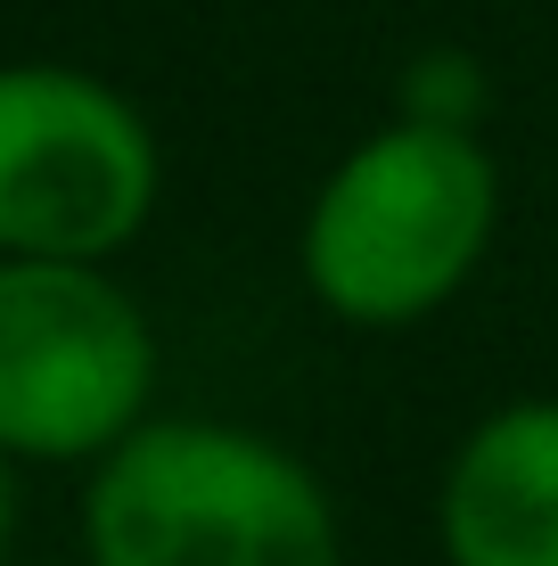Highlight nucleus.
Returning a JSON list of instances; mask_svg holds the SVG:
<instances>
[{
  "instance_id": "f257e3e1",
  "label": "nucleus",
  "mask_w": 558,
  "mask_h": 566,
  "mask_svg": "<svg viewBox=\"0 0 558 566\" xmlns=\"http://www.w3.org/2000/svg\"><path fill=\"white\" fill-rule=\"evenodd\" d=\"M502 230V165L476 132L394 124L361 132L320 172L296 230V271L345 328H419L476 280Z\"/></svg>"
},
{
  "instance_id": "f03ea898",
  "label": "nucleus",
  "mask_w": 558,
  "mask_h": 566,
  "mask_svg": "<svg viewBox=\"0 0 558 566\" xmlns=\"http://www.w3.org/2000/svg\"><path fill=\"white\" fill-rule=\"evenodd\" d=\"M83 566H345V525L280 436L148 419L83 484Z\"/></svg>"
},
{
  "instance_id": "7ed1b4c3",
  "label": "nucleus",
  "mask_w": 558,
  "mask_h": 566,
  "mask_svg": "<svg viewBox=\"0 0 558 566\" xmlns=\"http://www.w3.org/2000/svg\"><path fill=\"white\" fill-rule=\"evenodd\" d=\"M157 328L115 263L0 255V452L99 468L157 411Z\"/></svg>"
},
{
  "instance_id": "20e7f679",
  "label": "nucleus",
  "mask_w": 558,
  "mask_h": 566,
  "mask_svg": "<svg viewBox=\"0 0 558 566\" xmlns=\"http://www.w3.org/2000/svg\"><path fill=\"white\" fill-rule=\"evenodd\" d=\"M157 198L165 148L107 74L0 57V255L115 263Z\"/></svg>"
},
{
  "instance_id": "39448f33",
  "label": "nucleus",
  "mask_w": 558,
  "mask_h": 566,
  "mask_svg": "<svg viewBox=\"0 0 558 566\" xmlns=\"http://www.w3.org/2000/svg\"><path fill=\"white\" fill-rule=\"evenodd\" d=\"M435 542L444 566H558V395L502 402L452 443Z\"/></svg>"
},
{
  "instance_id": "423d86ee",
  "label": "nucleus",
  "mask_w": 558,
  "mask_h": 566,
  "mask_svg": "<svg viewBox=\"0 0 558 566\" xmlns=\"http://www.w3.org/2000/svg\"><path fill=\"white\" fill-rule=\"evenodd\" d=\"M402 115L411 124H452V132H476L485 124V99H493V83H485V66H476L468 50H419L411 66H402Z\"/></svg>"
},
{
  "instance_id": "0eeeda50",
  "label": "nucleus",
  "mask_w": 558,
  "mask_h": 566,
  "mask_svg": "<svg viewBox=\"0 0 558 566\" xmlns=\"http://www.w3.org/2000/svg\"><path fill=\"white\" fill-rule=\"evenodd\" d=\"M17 468L25 460L0 452V566H9V551H17Z\"/></svg>"
},
{
  "instance_id": "6e6552de",
  "label": "nucleus",
  "mask_w": 558,
  "mask_h": 566,
  "mask_svg": "<svg viewBox=\"0 0 558 566\" xmlns=\"http://www.w3.org/2000/svg\"><path fill=\"white\" fill-rule=\"evenodd\" d=\"M9 566H57V558H9Z\"/></svg>"
}]
</instances>
